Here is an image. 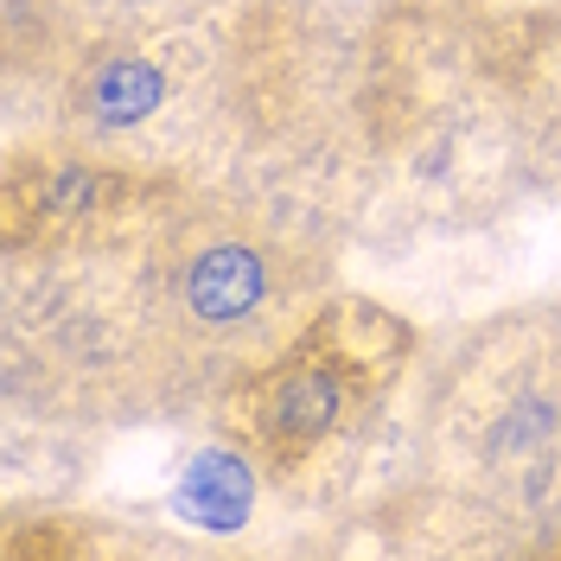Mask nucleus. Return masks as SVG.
<instances>
[{
	"mask_svg": "<svg viewBox=\"0 0 561 561\" xmlns=\"http://www.w3.org/2000/svg\"><path fill=\"white\" fill-rule=\"evenodd\" d=\"M345 243L313 210L167 185L90 243L0 255L7 421L38 434L210 421L339 287Z\"/></svg>",
	"mask_w": 561,
	"mask_h": 561,
	"instance_id": "1",
	"label": "nucleus"
},
{
	"mask_svg": "<svg viewBox=\"0 0 561 561\" xmlns=\"http://www.w3.org/2000/svg\"><path fill=\"white\" fill-rule=\"evenodd\" d=\"M198 0H7L0 33H7V128H20L51 90V77L108 38L153 33Z\"/></svg>",
	"mask_w": 561,
	"mask_h": 561,
	"instance_id": "6",
	"label": "nucleus"
},
{
	"mask_svg": "<svg viewBox=\"0 0 561 561\" xmlns=\"http://www.w3.org/2000/svg\"><path fill=\"white\" fill-rule=\"evenodd\" d=\"M497 58L524 108V135L536 147V167L561 185V0L542 7H491Z\"/></svg>",
	"mask_w": 561,
	"mask_h": 561,
	"instance_id": "7",
	"label": "nucleus"
},
{
	"mask_svg": "<svg viewBox=\"0 0 561 561\" xmlns=\"http://www.w3.org/2000/svg\"><path fill=\"white\" fill-rule=\"evenodd\" d=\"M377 0H198L77 51L7 140H70L128 173L243 192L357 230Z\"/></svg>",
	"mask_w": 561,
	"mask_h": 561,
	"instance_id": "2",
	"label": "nucleus"
},
{
	"mask_svg": "<svg viewBox=\"0 0 561 561\" xmlns=\"http://www.w3.org/2000/svg\"><path fill=\"white\" fill-rule=\"evenodd\" d=\"M389 491L434 549L561 556V294L447 325L402 396Z\"/></svg>",
	"mask_w": 561,
	"mask_h": 561,
	"instance_id": "3",
	"label": "nucleus"
},
{
	"mask_svg": "<svg viewBox=\"0 0 561 561\" xmlns=\"http://www.w3.org/2000/svg\"><path fill=\"white\" fill-rule=\"evenodd\" d=\"M549 179L497 58L485 0H377L364 90V205L377 237H472Z\"/></svg>",
	"mask_w": 561,
	"mask_h": 561,
	"instance_id": "4",
	"label": "nucleus"
},
{
	"mask_svg": "<svg viewBox=\"0 0 561 561\" xmlns=\"http://www.w3.org/2000/svg\"><path fill=\"white\" fill-rule=\"evenodd\" d=\"M415 325L383 300L332 287L307 325L217 402L210 434L287 504H345L402 454V396L421 357Z\"/></svg>",
	"mask_w": 561,
	"mask_h": 561,
	"instance_id": "5",
	"label": "nucleus"
}]
</instances>
